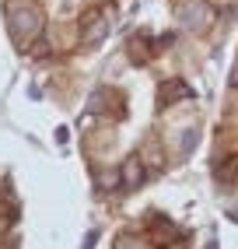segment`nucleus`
Returning a JSON list of instances; mask_svg holds the SVG:
<instances>
[{
    "label": "nucleus",
    "mask_w": 238,
    "mask_h": 249,
    "mask_svg": "<svg viewBox=\"0 0 238 249\" xmlns=\"http://www.w3.org/2000/svg\"><path fill=\"white\" fill-rule=\"evenodd\" d=\"M11 28H14V36H18V39L35 36V32L42 28V14L32 11V7H18V11H11Z\"/></svg>",
    "instance_id": "1"
},
{
    "label": "nucleus",
    "mask_w": 238,
    "mask_h": 249,
    "mask_svg": "<svg viewBox=\"0 0 238 249\" xmlns=\"http://www.w3.org/2000/svg\"><path fill=\"white\" fill-rule=\"evenodd\" d=\"M140 179H144V169H140V158H130L126 161V169H123V186H140Z\"/></svg>",
    "instance_id": "2"
}]
</instances>
